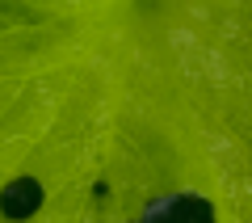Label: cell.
<instances>
[{"instance_id":"6da1fadb","label":"cell","mask_w":252,"mask_h":223,"mask_svg":"<svg viewBox=\"0 0 252 223\" xmlns=\"http://www.w3.org/2000/svg\"><path fill=\"white\" fill-rule=\"evenodd\" d=\"M0 223H252V0H0Z\"/></svg>"}]
</instances>
